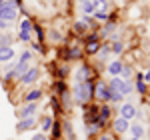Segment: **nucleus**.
<instances>
[{"instance_id":"obj_2","label":"nucleus","mask_w":150,"mask_h":140,"mask_svg":"<svg viewBox=\"0 0 150 140\" xmlns=\"http://www.w3.org/2000/svg\"><path fill=\"white\" fill-rule=\"evenodd\" d=\"M16 8H20V0H6L2 6H0V18L4 20V22H14L16 18H18V10Z\"/></svg>"},{"instance_id":"obj_47","label":"nucleus","mask_w":150,"mask_h":140,"mask_svg":"<svg viewBox=\"0 0 150 140\" xmlns=\"http://www.w3.org/2000/svg\"><path fill=\"white\" fill-rule=\"evenodd\" d=\"M4 2H6V0H0V6H2V4H4Z\"/></svg>"},{"instance_id":"obj_34","label":"nucleus","mask_w":150,"mask_h":140,"mask_svg":"<svg viewBox=\"0 0 150 140\" xmlns=\"http://www.w3.org/2000/svg\"><path fill=\"white\" fill-rule=\"evenodd\" d=\"M30 36H32V32H22V30H20V32H18V40H20V42H30V40H32Z\"/></svg>"},{"instance_id":"obj_22","label":"nucleus","mask_w":150,"mask_h":140,"mask_svg":"<svg viewBox=\"0 0 150 140\" xmlns=\"http://www.w3.org/2000/svg\"><path fill=\"white\" fill-rule=\"evenodd\" d=\"M92 4H94V12H106V8H108L106 0H92Z\"/></svg>"},{"instance_id":"obj_7","label":"nucleus","mask_w":150,"mask_h":140,"mask_svg":"<svg viewBox=\"0 0 150 140\" xmlns=\"http://www.w3.org/2000/svg\"><path fill=\"white\" fill-rule=\"evenodd\" d=\"M36 128V118L30 116V118H20L18 124H16V132H26V130H32Z\"/></svg>"},{"instance_id":"obj_16","label":"nucleus","mask_w":150,"mask_h":140,"mask_svg":"<svg viewBox=\"0 0 150 140\" xmlns=\"http://www.w3.org/2000/svg\"><path fill=\"white\" fill-rule=\"evenodd\" d=\"M122 66H124V64H122L120 60H114V62H110V64H108V72H110L112 76H120Z\"/></svg>"},{"instance_id":"obj_1","label":"nucleus","mask_w":150,"mask_h":140,"mask_svg":"<svg viewBox=\"0 0 150 140\" xmlns=\"http://www.w3.org/2000/svg\"><path fill=\"white\" fill-rule=\"evenodd\" d=\"M72 94H74V102H78V104H88L90 100H92L94 96V82L88 80V82H78L76 86H74V90H72Z\"/></svg>"},{"instance_id":"obj_18","label":"nucleus","mask_w":150,"mask_h":140,"mask_svg":"<svg viewBox=\"0 0 150 140\" xmlns=\"http://www.w3.org/2000/svg\"><path fill=\"white\" fill-rule=\"evenodd\" d=\"M128 128H130V132H132V138H142L144 132H146L142 124H132V126H128Z\"/></svg>"},{"instance_id":"obj_13","label":"nucleus","mask_w":150,"mask_h":140,"mask_svg":"<svg viewBox=\"0 0 150 140\" xmlns=\"http://www.w3.org/2000/svg\"><path fill=\"white\" fill-rule=\"evenodd\" d=\"M122 84H124V80L120 76H112V80L108 82V90L110 92H120L122 90Z\"/></svg>"},{"instance_id":"obj_25","label":"nucleus","mask_w":150,"mask_h":140,"mask_svg":"<svg viewBox=\"0 0 150 140\" xmlns=\"http://www.w3.org/2000/svg\"><path fill=\"white\" fill-rule=\"evenodd\" d=\"M32 30H34V32H36V36H38V38H36L38 42H44V40H46V36H44V30H42V28H40L38 24H34V22H32Z\"/></svg>"},{"instance_id":"obj_42","label":"nucleus","mask_w":150,"mask_h":140,"mask_svg":"<svg viewBox=\"0 0 150 140\" xmlns=\"http://www.w3.org/2000/svg\"><path fill=\"white\" fill-rule=\"evenodd\" d=\"M50 38L52 40H60V34H58L56 30H50Z\"/></svg>"},{"instance_id":"obj_44","label":"nucleus","mask_w":150,"mask_h":140,"mask_svg":"<svg viewBox=\"0 0 150 140\" xmlns=\"http://www.w3.org/2000/svg\"><path fill=\"white\" fill-rule=\"evenodd\" d=\"M32 140H46V134H34Z\"/></svg>"},{"instance_id":"obj_6","label":"nucleus","mask_w":150,"mask_h":140,"mask_svg":"<svg viewBox=\"0 0 150 140\" xmlns=\"http://www.w3.org/2000/svg\"><path fill=\"white\" fill-rule=\"evenodd\" d=\"M94 96H96L98 100H102V102H108V96H110L108 84L98 80V84H94Z\"/></svg>"},{"instance_id":"obj_37","label":"nucleus","mask_w":150,"mask_h":140,"mask_svg":"<svg viewBox=\"0 0 150 140\" xmlns=\"http://www.w3.org/2000/svg\"><path fill=\"white\" fill-rule=\"evenodd\" d=\"M98 126H96V122H92V124H88V134H90V136H94V134H96V132H98Z\"/></svg>"},{"instance_id":"obj_15","label":"nucleus","mask_w":150,"mask_h":140,"mask_svg":"<svg viewBox=\"0 0 150 140\" xmlns=\"http://www.w3.org/2000/svg\"><path fill=\"white\" fill-rule=\"evenodd\" d=\"M40 96H42V90L40 88H34V90H30V92L24 96V102H38Z\"/></svg>"},{"instance_id":"obj_35","label":"nucleus","mask_w":150,"mask_h":140,"mask_svg":"<svg viewBox=\"0 0 150 140\" xmlns=\"http://www.w3.org/2000/svg\"><path fill=\"white\" fill-rule=\"evenodd\" d=\"M66 76H68V68L66 66H60L58 68V80H64Z\"/></svg>"},{"instance_id":"obj_32","label":"nucleus","mask_w":150,"mask_h":140,"mask_svg":"<svg viewBox=\"0 0 150 140\" xmlns=\"http://www.w3.org/2000/svg\"><path fill=\"white\" fill-rule=\"evenodd\" d=\"M122 94L120 92H110V96H108V102H122Z\"/></svg>"},{"instance_id":"obj_20","label":"nucleus","mask_w":150,"mask_h":140,"mask_svg":"<svg viewBox=\"0 0 150 140\" xmlns=\"http://www.w3.org/2000/svg\"><path fill=\"white\" fill-rule=\"evenodd\" d=\"M98 118L102 120V122H108V118H110V106L104 104L100 110H98Z\"/></svg>"},{"instance_id":"obj_27","label":"nucleus","mask_w":150,"mask_h":140,"mask_svg":"<svg viewBox=\"0 0 150 140\" xmlns=\"http://www.w3.org/2000/svg\"><path fill=\"white\" fill-rule=\"evenodd\" d=\"M120 78H122V80H130V78H132V68L124 64V66H122V72H120Z\"/></svg>"},{"instance_id":"obj_21","label":"nucleus","mask_w":150,"mask_h":140,"mask_svg":"<svg viewBox=\"0 0 150 140\" xmlns=\"http://www.w3.org/2000/svg\"><path fill=\"white\" fill-rule=\"evenodd\" d=\"M12 42H14V38H12L10 34L0 32V46H12Z\"/></svg>"},{"instance_id":"obj_11","label":"nucleus","mask_w":150,"mask_h":140,"mask_svg":"<svg viewBox=\"0 0 150 140\" xmlns=\"http://www.w3.org/2000/svg\"><path fill=\"white\" fill-rule=\"evenodd\" d=\"M14 48L12 46H0V62H10L14 58Z\"/></svg>"},{"instance_id":"obj_4","label":"nucleus","mask_w":150,"mask_h":140,"mask_svg":"<svg viewBox=\"0 0 150 140\" xmlns=\"http://www.w3.org/2000/svg\"><path fill=\"white\" fill-rule=\"evenodd\" d=\"M38 76H40V70L36 68V66H30V68H28L22 76L18 78V82L24 84V86H28V84H34V82L38 80Z\"/></svg>"},{"instance_id":"obj_33","label":"nucleus","mask_w":150,"mask_h":140,"mask_svg":"<svg viewBox=\"0 0 150 140\" xmlns=\"http://www.w3.org/2000/svg\"><path fill=\"white\" fill-rule=\"evenodd\" d=\"M52 122H54L52 118H44V120H42V132H44V134H46L48 130L52 128Z\"/></svg>"},{"instance_id":"obj_3","label":"nucleus","mask_w":150,"mask_h":140,"mask_svg":"<svg viewBox=\"0 0 150 140\" xmlns=\"http://www.w3.org/2000/svg\"><path fill=\"white\" fill-rule=\"evenodd\" d=\"M30 62H32V52H28V50H26V52H22V54H20V58H18V62H16V66L12 68L14 78H16V80H18L24 72L30 68Z\"/></svg>"},{"instance_id":"obj_5","label":"nucleus","mask_w":150,"mask_h":140,"mask_svg":"<svg viewBox=\"0 0 150 140\" xmlns=\"http://www.w3.org/2000/svg\"><path fill=\"white\" fill-rule=\"evenodd\" d=\"M100 50V38H98V34L96 32H92V34L86 36V54H96Z\"/></svg>"},{"instance_id":"obj_46","label":"nucleus","mask_w":150,"mask_h":140,"mask_svg":"<svg viewBox=\"0 0 150 140\" xmlns=\"http://www.w3.org/2000/svg\"><path fill=\"white\" fill-rule=\"evenodd\" d=\"M144 80H146V82H150V70L146 72V74H144Z\"/></svg>"},{"instance_id":"obj_40","label":"nucleus","mask_w":150,"mask_h":140,"mask_svg":"<svg viewBox=\"0 0 150 140\" xmlns=\"http://www.w3.org/2000/svg\"><path fill=\"white\" fill-rule=\"evenodd\" d=\"M50 104H52V108H54V112H60V104H58L56 98H50Z\"/></svg>"},{"instance_id":"obj_49","label":"nucleus","mask_w":150,"mask_h":140,"mask_svg":"<svg viewBox=\"0 0 150 140\" xmlns=\"http://www.w3.org/2000/svg\"><path fill=\"white\" fill-rule=\"evenodd\" d=\"M80 2H82V0H80Z\"/></svg>"},{"instance_id":"obj_10","label":"nucleus","mask_w":150,"mask_h":140,"mask_svg":"<svg viewBox=\"0 0 150 140\" xmlns=\"http://www.w3.org/2000/svg\"><path fill=\"white\" fill-rule=\"evenodd\" d=\"M120 116L126 118L128 122H130V118L136 116V108H134V104H132V102H124L122 108H120Z\"/></svg>"},{"instance_id":"obj_41","label":"nucleus","mask_w":150,"mask_h":140,"mask_svg":"<svg viewBox=\"0 0 150 140\" xmlns=\"http://www.w3.org/2000/svg\"><path fill=\"white\" fill-rule=\"evenodd\" d=\"M32 48H34L36 52H44V48H42V44H40V42H36V44L32 42Z\"/></svg>"},{"instance_id":"obj_12","label":"nucleus","mask_w":150,"mask_h":140,"mask_svg":"<svg viewBox=\"0 0 150 140\" xmlns=\"http://www.w3.org/2000/svg\"><path fill=\"white\" fill-rule=\"evenodd\" d=\"M76 80L78 82H88L90 80V68H88L86 64H82L80 68H78V72H76Z\"/></svg>"},{"instance_id":"obj_39","label":"nucleus","mask_w":150,"mask_h":140,"mask_svg":"<svg viewBox=\"0 0 150 140\" xmlns=\"http://www.w3.org/2000/svg\"><path fill=\"white\" fill-rule=\"evenodd\" d=\"M94 16H96V20H108V14L106 12H94Z\"/></svg>"},{"instance_id":"obj_19","label":"nucleus","mask_w":150,"mask_h":140,"mask_svg":"<svg viewBox=\"0 0 150 140\" xmlns=\"http://www.w3.org/2000/svg\"><path fill=\"white\" fill-rule=\"evenodd\" d=\"M66 58H68V60H78V58H82V50L78 46L70 48L68 52H66Z\"/></svg>"},{"instance_id":"obj_14","label":"nucleus","mask_w":150,"mask_h":140,"mask_svg":"<svg viewBox=\"0 0 150 140\" xmlns=\"http://www.w3.org/2000/svg\"><path fill=\"white\" fill-rule=\"evenodd\" d=\"M88 24H90V18H82L78 22H74V32L76 34H84L86 28H88Z\"/></svg>"},{"instance_id":"obj_43","label":"nucleus","mask_w":150,"mask_h":140,"mask_svg":"<svg viewBox=\"0 0 150 140\" xmlns=\"http://www.w3.org/2000/svg\"><path fill=\"white\" fill-rule=\"evenodd\" d=\"M6 28H8V22H4V20L0 18V32H4Z\"/></svg>"},{"instance_id":"obj_24","label":"nucleus","mask_w":150,"mask_h":140,"mask_svg":"<svg viewBox=\"0 0 150 140\" xmlns=\"http://www.w3.org/2000/svg\"><path fill=\"white\" fill-rule=\"evenodd\" d=\"M82 12H84V14H94L92 0H82Z\"/></svg>"},{"instance_id":"obj_9","label":"nucleus","mask_w":150,"mask_h":140,"mask_svg":"<svg viewBox=\"0 0 150 140\" xmlns=\"http://www.w3.org/2000/svg\"><path fill=\"white\" fill-rule=\"evenodd\" d=\"M128 126H130V122H128L126 118H114V122H112V128H114V132L116 134H124L128 130Z\"/></svg>"},{"instance_id":"obj_8","label":"nucleus","mask_w":150,"mask_h":140,"mask_svg":"<svg viewBox=\"0 0 150 140\" xmlns=\"http://www.w3.org/2000/svg\"><path fill=\"white\" fill-rule=\"evenodd\" d=\"M36 110H38V102H26V104L18 110V118H30V116H34Z\"/></svg>"},{"instance_id":"obj_38","label":"nucleus","mask_w":150,"mask_h":140,"mask_svg":"<svg viewBox=\"0 0 150 140\" xmlns=\"http://www.w3.org/2000/svg\"><path fill=\"white\" fill-rule=\"evenodd\" d=\"M108 52H110V46H104L102 50H100V60H106V58H108Z\"/></svg>"},{"instance_id":"obj_28","label":"nucleus","mask_w":150,"mask_h":140,"mask_svg":"<svg viewBox=\"0 0 150 140\" xmlns=\"http://www.w3.org/2000/svg\"><path fill=\"white\" fill-rule=\"evenodd\" d=\"M52 136L54 138H60L62 136V124L60 122H52Z\"/></svg>"},{"instance_id":"obj_45","label":"nucleus","mask_w":150,"mask_h":140,"mask_svg":"<svg viewBox=\"0 0 150 140\" xmlns=\"http://www.w3.org/2000/svg\"><path fill=\"white\" fill-rule=\"evenodd\" d=\"M98 140H112V136H110V134H102Z\"/></svg>"},{"instance_id":"obj_36","label":"nucleus","mask_w":150,"mask_h":140,"mask_svg":"<svg viewBox=\"0 0 150 140\" xmlns=\"http://www.w3.org/2000/svg\"><path fill=\"white\" fill-rule=\"evenodd\" d=\"M54 88H56V92H58V94H62L64 90H66V84H64V80H58L56 84H54Z\"/></svg>"},{"instance_id":"obj_26","label":"nucleus","mask_w":150,"mask_h":140,"mask_svg":"<svg viewBox=\"0 0 150 140\" xmlns=\"http://www.w3.org/2000/svg\"><path fill=\"white\" fill-rule=\"evenodd\" d=\"M136 90L140 94H146V84H144V74H138V82H136Z\"/></svg>"},{"instance_id":"obj_31","label":"nucleus","mask_w":150,"mask_h":140,"mask_svg":"<svg viewBox=\"0 0 150 140\" xmlns=\"http://www.w3.org/2000/svg\"><path fill=\"white\" fill-rule=\"evenodd\" d=\"M62 128L66 130V136H68V140H74V130H72V124H70V122H62Z\"/></svg>"},{"instance_id":"obj_23","label":"nucleus","mask_w":150,"mask_h":140,"mask_svg":"<svg viewBox=\"0 0 150 140\" xmlns=\"http://www.w3.org/2000/svg\"><path fill=\"white\" fill-rule=\"evenodd\" d=\"M132 92H134V86H132V82H130V80H124L120 94H122V96H128V94H132Z\"/></svg>"},{"instance_id":"obj_48","label":"nucleus","mask_w":150,"mask_h":140,"mask_svg":"<svg viewBox=\"0 0 150 140\" xmlns=\"http://www.w3.org/2000/svg\"><path fill=\"white\" fill-rule=\"evenodd\" d=\"M130 140H140V138H130Z\"/></svg>"},{"instance_id":"obj_29","label":"nucleus","mask_w":150,"mask_h":140,"mask_svg":"<svg viewBox=\"0 0 150 140\" xmlns=\"http://www.w3.org/2000/svg\"><path fill=\"white\" fill-rule=\"evenodd\" d=\"M20 30H22V32H32V20L24 18L22 22H20Z\"/></svg>"},{"instance_id":"obj_30","label":"nucleus","mask_w":150,"mask_h":140,"mask_svg":"<svg viewBox=\"0 0 150 140\" xmlns=\"http://www.w3.org/2000/svg\"><path fill=\"white\" fill-rule=\"evenodd\" d=\"M122 42H120V40H112V44H110V50H112V52H114V54H120V52H122Z\"/></svg>"},{"instance_id":"obj_17","label":"nucleus","mask_w":150,"mask_h":140,"mask_svg":"<svg viewBox=\"0 0 150 140\" xmlns=\"http://www.w3.org/2000/svg\"><path fill=\"white\" fill-rule=\"evenodd\" d=\"M60 100H62V108H64V110H70V108H72V96H70L68 88L60 94Z\"/></svg>"}]
</instances>
